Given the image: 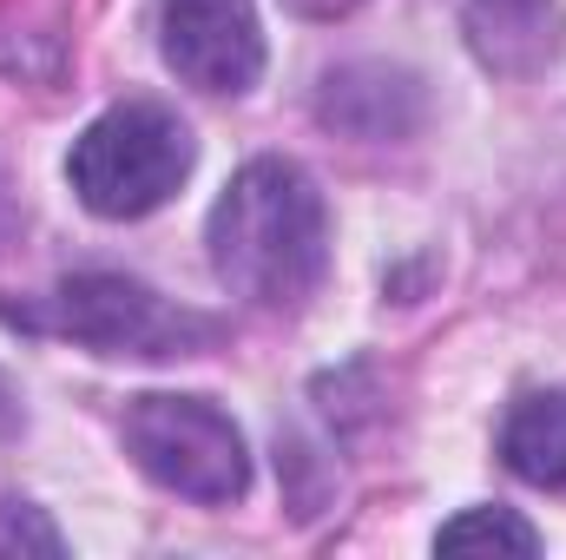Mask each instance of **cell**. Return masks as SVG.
I'll return each instance as SVG.
<instances>
[{
	"mask_svg": "<svg viewBox=\"0 0 566 560\" xmlns=\"http://www.w3.org/2000/svg\"><path fill=\"white\" fill-rule=\"evenodd\" d=\"M323 120L356 133V139H402L422 120V93L409 73L389 66H343L323 86Z\"/></svg>",
	"mask_w": 566,
	"mask_h": 560,
	"instance_id": "cell-6",
	"label": "cell"
},
{
	"mask_svg": "<svg viewBox=\"0 0 566 560\" xmlns=\"http://www.w3.org/2000/svg\"><path fill=\"white\" fill-rule=\"evenodd\" d=\"M158 46L198 93H251L264 73V27L251 0H158Z\"/></svg>",
	"mask_w": 566,
	"mask_h": 560,
	"instance_id": "cell-5",
	"label": "cell"
},
{
	"mask_svg": "<svg viewBox=\"0 0 566 560\" xmlns=\"http://www.w3.org/2000/svg\"><path fill=\"white\" fill-rule=\"evenodd\" d=\"M53 330H66L73 343L99 350V356H191L218 336L211 317L185 310V303H165L158 290H145L133 278H113V271H80L53 290V310H46Z\"/></svg>",
	"mask_w": 566,
	"mask_h": 560,
	"instance_id": "cell-4",
	"label": "cell"
},
{
	"mask_svg": "<svg viewBox=\"0 0 566 560\" xmlns=\"http://www.w3.org/2000/svg\"><path fill=\"white\" fill-rule=\"evenodd\" d=\"M290 13H310V20H336V13H349V7H363V0H283Z\"/></svg>",
	"mask_w": 566,
	"mask_h": 560,
	"instance_id": "cell-11",
	"label": "cell"
},
{
	"mask_svg": "<svg viewBox=\"0 0 566 560\" xmlns=\"http://www.w3.org/2000/svg\"><path fill=\"white\" fill-rule=\"evenodd\" d=\"M474 53L501 73H527L560 46V7L554 0H468Z\"/></svg>",
	"mask_w": 566,
	"mask_h": 560,
	"instance_id": "cell-7",
	"label": "cell"
},
{
	"mask_svg": "<svg viewBox=\"0 0 566 560\" xmlns=\"http://www.w3.org/2000/svg\"><path fill=\"white\" fill-rule=\"evenodd\" d=\"M434 548H441V554H474V548H494V554H541V535H534L521 515H507V508H468L461 521H448V528L434 535Z\"/></svg>",
	"mask_w": 566,
	"mask_h": 560,
	"instance_id": "cell-9",
	"label": "cell"
},
{
	"mask_svg": "<svg viewBox=\"0 0 566 560\" xmlns=\"http://www.w3.org/2000/svg\"><path fill=\"white\" fill-rule=\"evenodd\" d=\"M211 271L224 290L296 310L329 271V218L323 191L290 158H251L211 205Z\"/></svg>",
	"mask_w": 566,
	"mask_h": 560,
	"instance_id": "cell-1",
	"label": "cell"
},
{
	"mask_svg": "<svg viewBox=\"0 0 566 560\" xmlns=\"http://www.w3.org/2000/svg\"><path fill=\"white\" fill-rule=\"evenodd\" d=\"M119 442L158 488L185 501L224 508L251 488V455L238 422L205 396H133L119 416Z\"/></svg>",
	"mask_w": 566,
	"mask_h": 560,
	"instance_id": "cell-3",
	"label": "cell"
},
{
	"mask_svg": "<svg viewBox=\"0 0 566 560\" xmlns=\"http://www.w3.org/2000/svg\"><path fill=\"white\" fill-rule=\"evenodd\" d=\"M191 158H198V145H191L178 113H165L151 100H126V106L99 113L73 139L66 178H73L86 211H99V218H145V211H158L191 178Z\"/></svg>",
	"mask_w": 566,
	"mask_h": 560,
	"instance_id": "cell-2",
	"label": "cell"
},
{
	"mask_svg": "<svg viewBox=\"0 0 566 560\" xmlns=\"http://www.w3.org/2000/svg\"><path fill=\"white\" fill-rule=\"evenodd\" d=\"M20 548H33V554H60V535H53L33 508L0 501V554H20Z\"/></svg>",
	"mask_w": 566,
	"mask_h": 560,
	"instance_id": "cell-10",
	"label": "cell"
},
{
	"mask_svg": "<svg viewBox=\"0 0 566 560\" xmlns=\"http://www.w3.org/2000/svg\"><path fill=\"white\" fill-rule=\"evenodd\" d=\"M501 462L534 481V488H566V390L521 396L501 422Z\"/></svg>",
	"mask_w": 566,
	"mask_h": 560,
	"instance_id": "cell-8",
	"label": "cell"
}]
</instances>
